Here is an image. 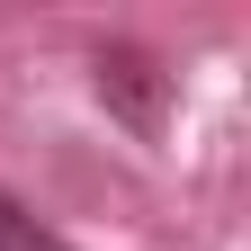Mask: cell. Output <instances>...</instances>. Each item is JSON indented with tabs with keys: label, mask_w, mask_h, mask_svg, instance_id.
Instances as JSON below:
<instances>
[{
	"label": "cell",
	"mask_w": 251,
	"mask_h": 251,
	"mask_svg": "<svg viewBox=\"0 0 251 251\" xmlns=\"http://www.w3.org/2000/svg\"><path fill=\"white\" fill-rule=\"evenodd\" d=\"M0 251H63V233H54V225H36V215L0 188Z\"/></svg>",
	"instance_id": "7a4b0ae2"
},
{
	"label": "cell",
	"mask_w": 251,
	"mask_h": 251,
	"mask_svg": "<svg viewBox=\"0 0 251 251\" xmlns=\"http://www.w3.org/2000/svg\"><path fill=\"white\" fill-rule=\"evenodd\" d=\"M99 99L135 126V135H162V99H171V72L152 54H135V45H108L99 54Z\"/></svg>",
	"instance_id": "6da1fadb"
}]
</instances>
